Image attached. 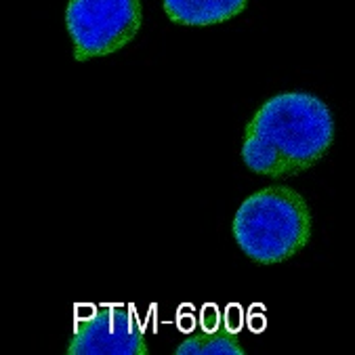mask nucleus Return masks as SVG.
I'll use <instances>...</instances> for the list:
<instances>
[{
    "instance_id": "3",
    "label": "nucleus",
    "mask_w": 355,
    "mask_h": 355,
    "mask_svg": "<svg viewBox=\"0 0 355 355\" xmlns=\"http://www.w3.org/2000/svg\"><path fill=\"white\" fill-rule=\"evenodd\" d=\"M144 24L139 0H69L65 26L74 59L91 61L124 49Z\"/></svg>"
},
{
    "instance_id": "1",
    "label": "nucleus",
    "mask_w": 355,
    "mask_h": 355,
    "mask_svg": "<svg viewBox=\"0 0 355 355\" xmlns=\"http://www.w3.org/2000/svg\"><path fill=\"white\" fill-rule=\"evenodd\" d=\"M334 130L332 110L320 97L305 91L279 93L250 118L240 156L261 177H295L330 152Z\"/></svg>"
},
{
    "instance_id": "6",
    "label": "nucleus",
    "mask_w": 355,
    "mask_h": 355,
    "mask_svg": "<svg viewBox=\"0 0 355 355\" xmlns=\"http://www.w3.org/2000/svg\"><path fill=\"white\" fill-rule=\"evenodd\" d=\"M240 340L227 330L221 332H200L187 336L177 349L175 355H244Z\"/></svg>"
},
{
    "instance_id": "5",
    "label": "nucleus",
    "mask_w": 355,
    "mask_h": 355,
    "mask_svg": "<svg viewBox=\"0 0 355 355\" xmlns=\"http://www.w3.org/2000/svg\"><path fill=\"white\" fill-rule=\"evenodd\" d=\"M171 21L189 28L217 26L240 15L248 0H162Z\"/></svg>"
},
{
    "instance_id": "4",
    "label": "nucleus",
    "mask_w": 355,
    "mask_h": 355,
    "mask_svg": "<svg viewBox=\"0 0 355 355\" xmlns=\"http://www.w3.org/2000/svg\"><path fill=\"white\" fill-rule=\"evenodd\" d=\"M146 326L132 305L103 303L74 326L69 355H148Z\"/></svg>"
},
{
    "instance_id": "2",
    "label": "nucleus",
    "mask_w": 355,
    "mask_h": 355,
    "mask_svg": "<svg viewBox=\"0 0 355 355\" xmlns=\"http://www.w3.org/2000/svg\"><path fill=\"white\" fill-rule=\"evenodd\" d=\"M238 248L257 265H277L299 254L311 240V210L286 185H271L248 196L234 217Z\"/></svg>"
}]
</instances>
